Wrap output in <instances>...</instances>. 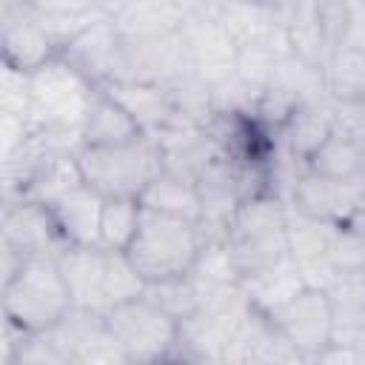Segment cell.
<instances>
[{
    "instance_id": "ffe728a7",
    "label": "cell",
    "mask_w": 365,
    "mask_h": 365,
    "mask_svg": "<svg viewBox=\"0 0 365 365\" xmlns=\"http://www.w3.org/2000/svg\"><path fill=\"white\" fill-rule=\"evenodd\" d=\"M362 163H365V140L345 128H334V134L311 154L305 165L331 180H354Z\"/></svg>"
},
{
    "instance_id": "6da1fadb",
    "label": "cell",
    "mask_w": 365,
    "mask_h": 365,
    "mask_svg": "<svg viewBox=\"0 0 365 365\" xmlns=\"http://www.w3.org/2000/svg\"><path fill=\"white\" fill-rule=\"evenodd\" d=\"M222 248L240 277L251 279L277 262H282L291 248H288V208L279 194H259L245 202H240Z\"/></svg>"
},
{
    "instance_id": "44dd1931",
    "label": "cell",
    "mask_w": 365,
    "mask_h": 365,
    "mask_svg": "<svg viewBox=\"0 0 365 365\" xmlns=\"http://www.w3.org/2000/svg\"><path fill=\"white\" fill-rule=\"evenodd\" d=\"M143 202L137 197H106L100 214V248L125 251L140 228Z\"/></svg>"
},
{
    "instance_id": "5b68a950",
    "label": "cell",
    "mask_w": 365,
    "mask_h": 365,
    "mask_svg": "<svg viewBox=\"0 0 365 365\" xmlns=\"http://www.w3.org/2000/svg\"><path fill=\"white\" fill-rule=\"evenodd\" d=\"M31 125L60 134H77L94 103L100 86H94L83 71H77L63 54L51 57L37 71L26 74Z\"/></svg>"
},
{
    "instance_id": "8992f818",
    "label": "cell",
    "mask_w": 365,
    "mask_h": 365,
    "mask_svg": "<svg viewBox=\"0 0 365 365\" xmlns=\"http://www.w3.org/2000/svg\"><path fill=\"white\" fill-rule=\"evenodd\" d=\"M111 336L125 354V362L148 365L165 362L174 356V345L180 336V322L157 308L151 299L137 297L114 305L103 314Z\"/></svg>"
},
{
    "instance_id": "52a82bcc",
    "label": "cell",
    "mask_w": 365,
    "mask_h": 365,
    "mask_svg": "<svg viewBox=\"0 0 365 365\" xmlns=\"http://www.w3.org/2000/svg\"><path fill=\"white\" fill-rule=\"evenodd\" d=\"M268 314L299 359H319L334 345V302L322 285H302Z\"/></svg>"
},
{
    "instance_id": "7c38bea8",
    "label": "cell",
    "mask_w": 365,
    "mask_h": 365,
    "mask_svg": "<svg viewBox=\"0 0 365 365\" xmlns=\"http://www.w3.org/2000/svg\"><path fill=\"white\" fill-rule=\"evenodd\" d=\"M185 9L177 0H117L111 20L125 48L171 40L185 26Z\"/></svg>"
},
{
    "instance_id": "2e32d148",
    "label": "cell",
    "mask_w": 365,
    "mask_h": 365,
    "mask_svg": "<svg viewBox=\"0 0 365 365\" xmlns=\"http://www.w3.org/2000/svg\"><path fill=\"white\" fill-rule=\"evenodd\" d=\"M334 128H336L334 106H325V103L317 97V100H302V103L291 111L288 123L279 128L277 137H282L288 157L305 165V163L311 160V154L334 134Z\"/></svg>"
},
{
    "instance_id": "3957f363",
    "label": "cell",
    "mask_w": 365,
    "mask_h": 365,
    "mask_svg": "<svg viewBox=\"0 0 365 365\" xmlns=\"http://www.w3.org/2000/svg\"><path fill=\"white\" fill-rule=\"evenodd\" d=\"M202 248L205 240L194 220L143 208L140 228L125 248V257L145 282H157L188 274Z\"/></svg>"
},
{
    "instance_id": "277c9868",
    "label": "cell",
    "mask_w": 365,
    "mask_h": 365,
    "mask_svg": "<svg viewBox=\"0 0 365 365\" xmlns=\"http://www.w3.org/2000/svg\"><path fill=\"white\" fill-rule=\"evenodd\" d=\"M80 177L103 197H143L148 182L165 168V151L157 137L143 134L117 145H80Z\"/></svg>"
},
{
    "instance_id": "e0dca14e",
    "label": "cell",
    "mask_w": 365,
    "mask_h": 365,
    "mask_svg": "<svg viewBox=\"0 0 365 365\" xmlns=\"http://www.w3.org/2000/svg\"><path fill=\"white\" fill-rule=\"evenodd\" d=\"M143 125L137 123V117L108 91V88H97L94 103L86 114V123L80 128V140L83 145H117V143H128L143 137Z\"/></svg>"
},
{
    "instance_id": "7402d4cb",
    "label": "cell",
    "mask_w": 365,
    "mask_h": 365,
    "mask_svg": "<svg viewBox=\"0 0 365 365\" xmlns=\"http://www.w3.org/2000/svg\"><path fill=\"white\" fill-rule=\"evenodd\" d=\"M143 297L151 299L157 308H163L177 322H182L185 317H191L200 308V291H197V282H194L191 271L182 274V277H168V279L145 282Z\"/></svg>"
},
{
    "instance_id": "cb8c5ba5",
    "label": "cell",
    "mask_w": 365,
    "mask_h": 365,
    "mask_svg": "<svg viewBox=\"0 0 365 365\" xmlns=\"http://www.w3.org/2000/svg\"><path fill=\"white\" fill-rule=\"evenodd\" d=\"M254 3H262V6H274V9H282V6H288L291 0H254Z\"/></svg>"
},
{
    "instance_id": "30bf717a",
    "label": "cell",
    "mask_w": 365,
    "mask_h": 365,
    "mask_svg": "<svg viewBox=\"0 0 365 365\" xmlns=\"http://www.w3.org/2000/svg\"><path fill=\"white\" fill-rule=\"evenodd\" d=\"M60 54L77 71H83L94 86H108L114 80H125L128 77L125 43H123L111 14H100L88 26H83L60 48Z\"/></svg>"
},
{
    "instance_id": "5bb4252c",
    "label": "cell",
    "mask_w": 365,
    "mask_h": 365,
    "mask_svg": "<svg viewBox=\"0 0 365 365\" xmlns=\"http://www.w3.org/2000/svg\"><path fill=\"white\" fill-rule=\"evenodd\" d=\"M57 265L63 271V279L68 285L71 302L80 311L106 314L108 311V294H106V268H108V251L100 245H68Z\"/></svg>"
},
{
    "instance_id": "7a4b0ae2",
    "label": "cell",
    "mask_w": 365,
    "mask_h": 365,
    "mask_svg": "<svg viewBox=\"0 0 365 365\" xmlns=\"http://www.w3.org/2000/svg\"><path fill=\"white\" fill-rule=\"evenodd\" d=\"M74 311L57 257H26L3 277V319L26 334L48 331Z\"/></svg>"
},
{
    "instance_id": "d6986e66",
    "label": "cell",
    "mask_w": 365,
    "mask_h": 365,
    "mask_svg": "<svg viewBox=\"0 0 365 365\" xmlns=\"http://www.w3.org/2000/svg\"><path fill=\"white\" fill-rule=\"evenodd\" d=\"M143 208L151 211H163V214H174V217H185V220H200V191L191 174L177 171V168H163L148 188L140 197Z\"/></svg>"
},
{
    "instance_id": "ba28073f",
    "label": "cell",
    "mask_w": 365,
    "mask_h": 365,
    "mask_svg": "<svg viewBox=\"0 0 365 365\" xmlns=\"http://www.w3.org/2000/svg\"><path fill=\"white\" fill-rule=\"evenodd\" d=\"M0 46L3 66L17 74H31L60 54L46 17L29 0H3Z\"/></svg>"
},
{
    "instance_id": "8fae6325",
    "label": "cell",
    "mask_w": 365,
    "mask_h": 365,
    "mask_svg": "<svg viewBox=\"0 0 365 365\" xmlns=\"http://www.w3.org/2000/svg\"><path fill=\"white\" fill-rule=\"evenodd\" d=\"M182 48L188 57L191 74L205 83L211 91L234 77L237 66V43L222 29V23L208 14H188L182 26Z\"/></svg>"
},
{
    "instance_id": "ac0fdd59",
    "label": "cell",
    "mask_w": 365,
    "mask_h": 365,
    "mask_svg": "<svg viewBox=\"0 0 365 365\" xmlns=\"http://www.w3.org/2000/svg\"><path fill=\"white\" fill-rule=\"evenodd\" d=\"M214 17L240 46L282 37V11L274 6H262L254 0H217Z\"/></svg>"
},
{
    "instance_id": "9c48e42d",
    "label": "cell",
    "mask_w": 365,
    "mask_h": 365,
    "mask_svg": "<svg viewBox=\"0 0 365 365\" xmlns=\"http://www.w3.org/2000/svg\"><path fill=\"white\" fill-rule=\"evenodd\" d=\"M68 248L48 205L34 200H20L6 205L3 217V251L6 274L17 268L26 257H60Z\"/></svg>"
},
{
    "instance_id": "4fadbf2b",
    "label": "cell",
    "mask_w": 365,
    "mask_h": 365,
    "mask_svg": "<svg viewBox=\"0 0 365 365\" xmlns=\"http://www.w3.org/2000/svg\"><path fill=\"white\" fill-rule=\"evenodd\" d=\"M288 202L305 217L342 225L359 208V194L351 180H331L302 165L288 185Z\"/></svg>"
},
{
    "instance_id": "603a6c76",
    "label": "cell",
    "mask_w": 365,
    "mask_h": 365,
    "mask_svg": "<svg viewBox=\"0 0 365 365\" xmlns=\"http://www.w3.org/2000/svg\"><path fill=\"white\" fill-rule=\"evenodd\" d=\"M342 225H345V228H351L354 234L365 237V205H359V208H356V211H354V214H351V217H348Z\"/></svg>"
},
{
    "instance_id": "9a60e30c",
    "label": "cell",
    "mask_w": 365,
    "mask_h": 365,
    "mask_svg": "<svg viewBox=\"0 0 365 365\" xmlns=\"http://www.w3.org/2000/svg\"><path fill=\"white\" fill-rule=\"evenodd\" d=\"M103 200V194H97L86 180H80L48 205L68 245H100Z\"/></svg>"
}]
</instances>
